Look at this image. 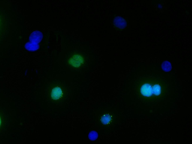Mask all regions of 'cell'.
<instances>
[{
	"instance_id": "2",
	"label": "cell",
	"mask_w": 192,
	"mask_h": 144,
	"mask_svg": "<svg viewBox=\"0 0 192 144\" xmlns=\"http://www.w3.org/2000/svg\"><path fill=\"white\" fill-rule=\"evenodd\" d=\"M140 92L143 96L149 97L153 95L152 86L149 84H143L141 88Z\"/></svg>"
},
{
	"instance_id": "7",
	"label": "cell",
	"mask_w": 192,
	"mask_h": 144,
	"mask_svg": "<svg viewBox=\"0 0 192 144\" xmlns=\"http://www.w3.org/2000/svg\"><path fill=\"white\" fill-rule=\"evenodd\" d=\"M162 68L164 71L166 72L170 71L172 69L171 64L168 61H165L162 64Z\"/></svg>"
},
{
	"instance_id": "1",
	"label": "cell",
	"mask_w": 192,
	"mask_h": 144,
	"mask_svg": "<svg viewBox=\"0 0 192 144\" xmlns=\"http://www.w3.org/2000/svg\"><path fill=\"white\" fill-rule=\"evenodd\" d=\"M43 34L39 31L33 32L29 37V40L31 42L38 44L41 41L43 38Z\"/></svg>"
},
{
	"instance_id": "10",
	"label": "cell",
	"mask_w": 192,
	"mask_h": 144,
	"mask_svg": "<svg viewBox=\"0 0 192 144\" xmlns=\"http://www.w3.org/2000/svg\"><path fill=\"white\" fill-rule=\"evenodd\" d=\"M88 137L90 140H95L98 137V134L96 131H92L89 133Z\"/></svg>"
},
{
	"instance_id": "3",
	"label": "cell",
	"mask_w": 192,
	"mask_h": 144,
	"mask_svg": "<svg viewBox=\"0 0 192 144\" xmlns=\"http://www.w3.org/2000/svg\"><path fill=\"white\" fill-rule=\"evenodd\" d=\"M83 59L82 57L79 55H75L73 56L69 60V63L75 67L80 66L83 63Z\"/></svg>"
},
{
	"instance_id": "4",
	"label": "cell",
	"mask_w": 192,
	"mask_h": 144,
	"mask_svg": "<svg viewBox=\"0 0 192 144\" xmlns=\"http://www.w3.org/2000/svg\"><path fill=\"white\" fill-rule=\"evenodd\" d=\"M113 22L115 25L119 28H124L127 26V22L125 19L119 16L115 17Z\"/></svg>"
},
{
	"instance_id": "9",
	"label": "cell",
	"mask_w": 192,
	"mask_h": 144,
	"mask_svg": "<svg viewBox=\"0 0 192 144\" xmlns=\"http://www.w3.org/2000/svg\"><path fill=\"white\" fill-rule=\"evenodd\" d=\"M111 117L109 114H106L103 115L101 118V121L104 125H107L111 122Z\"/></svg>"
},
{
	"instance_id": "8",
	"label": "cell",
	"mask_w": 192,
	"mask_h": 144,
	"mask_svg": "<svg viewBox=\"0 0 192 144\" xmlns=\"http://www.w3.org/2000/svg\"><path fill=\"white\" fill-rule=\"evenodd\" d=\"M153 95L156 96H158L161 94V89L160 86L159 84H155L152 87Z\"/></svg>"
},
{
	"instance_id": "6",
	"label": "cell",
	"mask_w": 192,
	"mask_h": 144,
	"mask_svg": "<svg viewBox=\"0 0 192 144\" xmlns=\"http://www.w3.org/2000/svg\"><path fill=\"white\" fill-rule=\"evenodd\" d=\"M25 48L31 51H35L39 48V45L31 42H28L25 45Z\"/></svg>"
},
{
	"instance_id": "5",
	"label": "cell",
	"mask_w": 192,
	"mask_h": 144,
	"mask_svg": "<svg viewBox=\"0 0 192 144\" xmlns=\"http://www.w3.org/2000/svg\"><path fill=\"white\" fill-rule=\"evenodd\" d=\"M62 95V91L60 88L56 87L53 88L52 90L51 97L53 100H58L61 97Z\"/></svg>"
},
{
	"instance_id": "11",
	"label": "cell",
	"mask_w": 192,
	"mask_h": 144,
	"mask_svg": "<svg viewBox=\"0 0 192 144\" xmlns=\"http://www.w3.org/2000/svg\"><path fill=\"white\" fill-rule=\"evenodd\" d=\"M1 118H0V125H1Z\"/></svg>"
}]
</instances>
